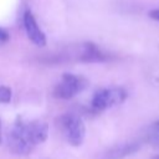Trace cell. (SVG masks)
I'll return each mask as SVG.
<instances>
[{"label": "cell", "mask_w": 159, "mask_h": 159, "mask_svg": "<svg viewBox=\"0 0 159 159\" xmlns=\"http://www.w3.org/2000/svg\"><path fill=\"white\" fill-rule=\"evenodd\" d=\"M152 159H159V154H157V155H154Z\"/></svg>", "instance_id": "12"}, {"label": "cell", "mask_w": 159, "mask_h": 159, "mask_svg": "<svg viewBox=\"0 0 159 159\" xmlns=\"http://www.w3.org/2000/svg\"><path fill=\"white\" fill-rule=\"evenodd\" d=\"M9 37H10L9 32L4 29H0V42H6L9 40Z\"/></svg>", "instance_id": "10"}, {"label": "cell", "mask_w": 159, "mask_h": 159, "mask_svg": "<svg viewBox=\"0 0 159 159\" xmlns=\"http://www.w3.org/2000/svg\"><path fill=\"white\" fill-rule=\"evenodd\" d=\"M48 135V127L40 119L24 120L17 118L7 134V145L16 155H27L32 149L43 143Z\"/></svg>", "instance_id": "1"}, {"label": "cell", "mask_w": 159, "mask_h": 159, "mask_svg": "<svg viewBox=\"0 0 159 159\" xmlns=\"http://www.w3.org/2000/svg\"><path fill=\"white\" fill-rule=\"evenodd\" d=\"M145 140L154 148H159V119L152 123L145 130Z\"/></svg>", "instance_id": "8"}, {"label": "cell", "mask_w": 159, "mask_h": 159, "mask_svg": "<svg viewBox=\"0 0 159 159\" xmlns=\"http://www.w3.org/2000/svg\"><path fill=\"white\" fill-rule=\"evenodd\" d=\"M149 17L155 20V21H159V9H154V10H150L149 11Z\"/></svg>", "instance_id": "11"}, {"label": "cell", "mask_w": 159, "mask_h": 159, "mask_svg": "<svg viewBox=\"0 0 159 159\" xmlns=\"http://www.w3.org/2000/svg\"><path fill=\"white\" fill-rule=\"evenodd\" d=\"M58 125L67 139L73 147H80L86 137V125L81 117L75 113H65L58 118Z\"/></svg>", "instance_id": "3"}, {"label": "cell", "mask_w": 159, "mask_h": 159, "mask_svg": "<svg viewBox=\"0 0 159 159\" xmlns=\"http://www.w3.org/2000/svg\"><path fill=\"white\" fill-rule=\"evenodd\" d=\"M24 26L27 34V37L36 45V46H45L46 45V36L42 32V30L40 29V26L37 25L34 15L31 14V11H26L24 14Z\"/></svg>", "instance_id": "6"}, {"label": "cell", "mask_w": 159, "mask_h": 159, "mask_svg": "<svg viewBox=\"0 0 159 159\" xmlns=\"http://www.w3.org/2000/svg\"><path fill=\"white\" fill-rule=\"evenodd\" d=\"M0 143H1V122H0Z\"/></svg>", "instance_id": "13"}, {"label": "cell", "mask_w": 159, "mask_h": 159, "mask_svg": "<svg viewBox=\"0 0 159 159\" xmlns=\"http://www.w3.org/2000/svg\"><path fill=\"white\" fill-rule=\"evenodd\" d=\"M87 80L81 76L73 73H63L60 83L53 89V94L60 99H71L80 92H82L87 87Z\"/></svg>", "instance_id": "4"}, {"label": "cell", "mask_w": 159, "mask_h": 159, "mask_svg": "<svg viewBox=\"0 0 159 159\" xmlns=\"http://www.w3.org/2000/svg\"><path fill=\"white\" fill-rule=\"evenodd\" d=\"M12 98L11 88L4 84H0V102L1 103H9Z\"/></svg>", "instance_id": "9"}, {"label": "cell", "mask_w": 159, "mask_h": 159, "mask_svg": "<svg viewBox=\"0 0 159 159\" xmlns=\"http://www.w3.org/2000/svg\"><path fill=\"white\" fill-rule=\"evenodd\" d=\"M111 58V55L102 51L97 45L92 42H86L80 53V60L83 62H104Z\"/></svg>", "instance_id": "7"}, {"label": "cell", "mask_w": 159, "mask_h": 159, "mask_svg": "<svg viewBox=\"0 0 159 159\" xmlns=\"http://www.w3.org/2000/svg\"><path fill=\"white\" fill-rule=\"evenodd\" d=\"M127 91L123 87H106L97 89L91 99L89 111L92 113H101L113 106L120 104L127 99Z\"/></svg>", "instance_id": "2"}, {"label": "cell", "mask_w": 159, "mask_h": 159, "mask_svg": "<svg viewBox=\"0 0 159 159\" xmlns=\"http://www.w3.org/2000/svg\"><path fill=\"white\" fill-rule=\"evenodd\" d=\"M139 148H140V142H137V140L120 143L106 149L103 153H101L98 159H124L134 154L135 152H138Z\"/></svg>", "instance_id": "5"}]
</instances>
